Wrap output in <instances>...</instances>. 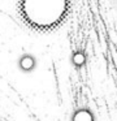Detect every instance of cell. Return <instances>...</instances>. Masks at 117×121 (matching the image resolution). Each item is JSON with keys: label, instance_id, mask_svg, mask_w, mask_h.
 <instances>
[{"label": "cell", "instance_id": "obj_1", "mask_svg": "<svg viewBox=\"0 0 117 121\" xmlns=\"http://www.w3.org/2000/svg\"><path fill=\"white\" fill-rule=\"evenodd\" d=\"M17 65L20 70H22L23 73H31L36 68V59L31 53H23L18 59Z\"/></svg>", "mask_w": 117, "mask_h": 121}, {"label": "cell", "instance_id": "obj_2", "mask_svg": "<svg viewBox=\"0 0 117 121\" xmlns=\"http://www.w3.org/2000/svg\"><path fill=\"white\" fill-rule=\"evenodd\" d=\"M72 121H95L92 112H91L88 108L83 107L77 109L72 116Z\"/></svg>", "mask_w": 117, "mask_h": 121}, {"label": "cell", "instance_id": "obj_3", "mask_svg": "<svg viewBox=\"0 0 117 121\" xmlns=\"http://www.w3.org/2000/svg\"><path fill=\"white\" fill-rule=\"evenodd\" d=\"M72 63L74 64L75 66H82V65H85V63H86V55H85V52L83 51H75V52H73V55H72Z\"/></svg>", "mask_w": 117, "mask_h": 121}]
</instances>
